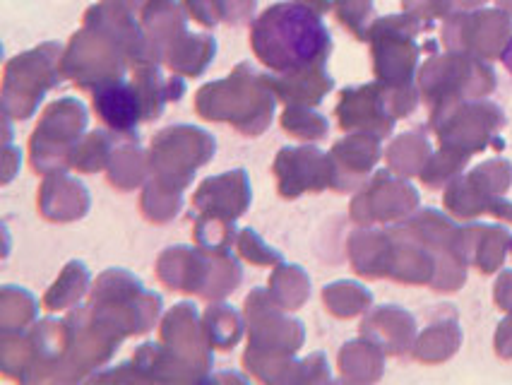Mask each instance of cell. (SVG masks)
Instances as JSON below:
<instances>
[{"label":"cell","mask_w":512,"mask_h":385,"mask_svg":"<svg viewBox=\"0 0 512 385\" xmlns=\"http://www.w3.org/2000/svg\"><path fill=\"white\" fill-rule=\"evenodd\" d=\"M253 44L272 68H299L330 51V34L313 10L282 3L260 17L253 29Z\"/></svg>","instance_id":"obj_1"},{"label":"cell","mask_w":512,"mask_h":385,"mask_svg":"<svg viewBox=\"0 0 512 385\" xmlns=\"http://www.w3.org/2000/svg\"><path fill=\"white\" fill-rule=\"evenodd\" d=\"M356 92V102L351 99L349 92H344V104H349L347 116H342V126H356V123H363V126L373 128L378 135H388L392 130V118L385 114V106L378 99V90L373 85L361 87Z\"/></svg>","instance_id":"obj_2"},{"label":"cell","mask_w":512,"mask_h":385,"mask_svg":"<svg viewBox=\"0 0 512 385\" xmlns=\"http://www.w3.org/2000/svg\"><path fill=\"white\" fill-rule=\"evenodd\" d=\"M116 92H118V102L113 99L116 94L111 90H104L94 97V106H97L104 121L113 123V126H128V123L135 118L133 114L138 111V102H133V92L125 90V87H116Z\"/></svg>","instance_id":"obj_3"},{"label":"cell","mask_w":512,"mask_h":385,"mask_svg":"<svg viewBox=\"0 0 512 385\" xmlns=\"http://www.w3.org/2000/svg\"><path fill=\"white\" fill-rule=\"evenodd\" d=\"M500 58H503V65H505V68H508L510 73H512V39L508 41V44H505L503 56H500Z\"/></svg>","instance_id":"obj_4"}]
</instances>
